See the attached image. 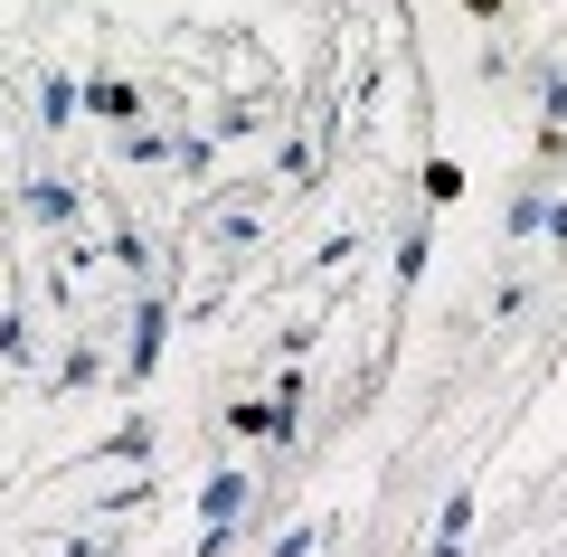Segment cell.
Segmentation results:
<instances>
[{
  "mask_svg": "<svg viewBox=\"0 0 567 557\" xmlns=\"http://www.w3.org/2000/svg\"><path fill=\"white\" fill-rule=\"evenodd\" d=\"M350 256H360V227H341V237H331V246H322V256H312V275H341V265H350Z\"/></svg>",
  "mask_w": 567,
  "mask_h": 557,
  "instance_id": "obj_21",
  "label": "cell"
},
{
  "mask_svg": "<svg viewBox=\"0 0 567 557\" xmlns=\"http://www.w3.org/2000/svg\"><path fill=\"white\" fill-rule=\"evenodd\" d=\"M0 359H20V369L39 359V331H29V312H0Z\"/></svg>",
  "mask_w": 567,
  "mask_h": 557,
  "instance_id": "obj_13",
  "label": "cell"
},
{
  "mask_svg": "<svg viewBox=\"0 0 567 557\" xmlns=\"http://www.w3.org/2000/svg\"><path fill=\"white\" fill-rule=\"evenodd\" d=\"M256 237H265V227L246 218V208H227V227H218V246H227V256H237V246H256Z\"/></svg>",
  "mask_w": 567,
  "mask_h": 557,
  "instance_id": "obj_22",
  "label": "cell"
},
{
  "mask_svg": "<svg viewBox=\"0 0 567 557\" xmlns=\"http://www.w3.org/2000/svg\"><path fill=\"white\" fill-rule=\"evenodd\" d=\"M76 114H85V76H58V66H48V76H39V123H48V133H66Z\"/></svg>",
  "mask_w": 567,
  "mask_h": 557,
  "instance_id": "obj_7",
  "label": "cell"
},
{
  "mask_svg": "<svg viewBox=\"0 0 567 557\" xmlns=\"http://www.w3.org/2000/svg\"><path fill=\"white\" fill-rule=\"evenodd\" d=\"M142 104H152V95H142L133 76H85V114H95V123H114V133H133V123H142Z\"/></svg>",
  "mask_w": 567,
  "mask_h": 557,
  "instance_id": "obj_4",
  "label": "cell"
},
{
  "mask_svg": "<svg viewBox=\"0 0 567 557\" xmlns=\"http://www.w3.org/2000/svg\"><path fill=\"white\" fill-rule=\"evenodd\" d=\"M454 189H464V161H425V199L445 208V199H454Z\"/></svg>",
  "mask_w": 567,
  "mask_h": 557,
  "instance_id": "obj_20",
  "label": "cell"
},
{
  "mask_svg": "<svg viewBox=\"0 0 567 557\" xmlns=\"http://www.w3.org/2000/svg\"><path fill=\"white\" fill-rule=\"evenodd\" d=\"M548 246H567V199L548 189Z\"/></svg>",
  "mask_w": 567,
  "mask_h": 557,
  "instance_id": "obj_23",
  "label": "cell"
},
{
  "mask_svg": "<svg viewBox=\"0 0 567 557\" xmlns=\"http://www.w3.org/2000/svg\"><path fill=\"white\" fill-rule=\"evenodd\" d=\"M208 133H218V142H237V133H256V104H246V95H227V104H218V123H208Z\"/></svg>",
  "mask_w": 567,
  "mask_h": 557,
  "instance_id": "obj_18",
  "label": "cell"
},
{
  "mask_svg": "<svg viewBox=\"0 0 567 557\" xmlns=\"http://www.w3.org/2000/svg\"><path fill=\"white\" fill-rule=\"evenodd\" d=\"M539 179H548V171H529L520 189H511V227H502V237H520V246L548 237V189H539Z\"/></svg>",
  "mask_w": 567,
  "mask_h": 557,
  "instance_id": "obj_8",
  "label": "cell"
},
{
  "mask_svg": "<svg viewBox=\"0 0 567 557\" xmlns=\"http://www.w3.org/2000/svg\"><path fill=\"white\" fill-rule=\"evenodd\" d=\"M425 246H435V237H425V227H406V237H398V293H406V283L425 275Z\"/></svg>",
  "mask_w": 567,
  "mask_h": 557,
  "instance_id": "obj_16",
  "label": "cell"
},
{
  "mask_svg": "<svg viewBox=\"0 0 567 557\" xmlns=\"http://www.w3.org/2000/svg\"><path fill=\"white\" fill-rule=\"evenodd\" d=\"M123 161H133V171H152V161H171V133H142V123H133V133H123Z\"/></svg>",
  "mask_w": 567,
  "mask_h": 557,
  "instance_id": "obj_15",
  "label": "cell"
},
{
  "mask_svg": "<svg viewBox=\"0 0 567 557\" xmlns=\"http://www.w3.org/2000/svg\"><path fill=\"white\" fill-rule=\"evenodd\" d=\"M162 340H171V293H162V283H142V293H133V350H123V398H142V388H152V379H162Z\"/></svg>",
  "mask_w": 567,
  "mask_h": 557,
  "instance_id": "obj_2",
  "label": "cell"
},
{
  "mask_svg": "<svg viewBox=\"0 0 567 557\" xmlns=\"http://www.w3.org/2000/svg\"><path fill=\"white\" fill-rule=\"evenodd\" d=\"M20 218H29V227H76L85 199L66 189V179H20Z\"/></svg>",
  "mask_w": 567,
  "mask_h": 557,
  "instance_id": "obj_5",
  "label": "cell"
},
{
  "mask_svg": "<svg viewBox=\"0 0 567 557\" xmlns=\"http://www.w3.org/2000/svg\"><path fill=\"white\" fill-rule=\"evenodd\" d=\"M66 557H114V538H76V548H66Z\"/></svg>",
  "mask_w": 567,
  "mask_h": 557,
  "instance_id": "obj_25",
  "label": "cell"
},
{
  "mask_svg": "<svg viewBox=\"0 0 567 557\" xmlns=\"http://www.w3.org/2000/svg\"><path fill=\"white\" fill-rule=\"evenodd\" d=\"M171 171H181V179H208V171H218V133H171Z\"/></svg>",
  "mask_w": 567,
  "mask_h": 557,
  "instance_id": "obj_10",
  "label": "cell"
},
{
  "mask_svg": "<svg viewBox=\"0 0 567 557\" xmlns=\"http://www.w3.org/2000/svg\"><path fill=\"white\" fill-rule=\"evenodd\" d=\"M464 529H473V482H454L445 510H435V548L425 557H464Z\"/></svg>",
  "mask_w": 567,
  "mask_h": 557,
  "instance_id": "obj_9",
  "label": "cell"
},
{
  "mask_svg": "<svg viewBox=\"0 0 567 557\" xmlns=\"http://www.w3.org/2000/svg\"><path fill=\"white\" fill-rule=\"evenodd\" d=\"M104 256H114L123 275H152V237H133V227H114V237H104Z\"/></svg>",
  "mask_w": 567,
  "mask_h": 557,
  "instance_id": "obj_12",
  "label": "cell"
},
{
  "mask_svg": "<svg viewBox=\"0 0 567 557\" xmlns=\"http://www.w3.org/2000/svg\"><path fill=\"white\" fill-rule=\"evenodd\" d=\"M502 10H511V0H464V20H502Z\"/></svg>",
  "mask_w": 567,
  "mask_h": 557,
  "instance_id": "obj_24",
  "label": "cell"
},
{
  "mask_svg": "<svg viewBox=\"0 0 567 557\" xmlns=\"http://www.w3.org/2000/svg\"><path fill=\"white\" fill-rule=\"evenodd\" d=\"M265 398H275L284 416H303V398H312V379H303V369H293V359H284L275 379H265Z\"/></svg>",
  "mask_w": 567,
  "mask_h": 557,
  "instance_id": "obj_11",
  "label": "cell"
},
{
  "mask_svg": "<svg viewBox=\"0 0 567 557\" xmlns=\"http://www.w3.org/2000/svg\"><path fill=\"white\" fill-rule=\"evenodd\" d=\"M539 123H567V66H539Z\"/></svg>",
  "mask_w": 567,
  "mask_h": 557,
  "instance_id": "obj_17",
  "label": "cell"
},
{
  "mask_svg": "<svg viewBox=\"0 0 567 557\" xmlns=\"http://www.w3.org/2000/svg\"><path fill=\"white\" fill-rule=\"evenodd\" d=\"M95 379H104V359H95V350H66V359H58V379H48V388L66 398V388H95Z\"/></svg>",
  "mask_w": 567,
  "mask_h": 557,
  "instance_id": "obj_14",
  "label": "cell"
},
{
  "mask_svg": "<svg viewBox=\"0 0 567 557\" xmlns=\"http://www.w3.org/2000/svg\"><path fill=\"white\" fill-rule=\"evenodd\" d=\"M227 435H237V444H293L303 416H284L275 398H227Z\"/></svg>",
  "mask_w": 567,
  "mask_h": 557,
  "instance_id": "obj_3",
  "label": "cell"
},
{
  "mask_svg": "<svg viewBox=\"0 0 567 557\" xmlns=\"http://www.w3.org/2000/svg\"><path fill=\"white\" fill-rule=\"evenodd\" d=\"M152 444H162V435H152V416L133 406L114 435H95V463H133V473H142V463H152Z\"/></svg>",
  "mask_w": 567,
  "mask_h": 557,
  "instance_id": "obj_6",
  "label": "cell"
},
{
  "mask_svg": "<svg viewBox=\"0 0 567 557\" xmlns=\"http://www.w3.org/2000/svg\"><path fill=\"white\" fill-rule=\"evenodd\" d=\"M322 538H331L322 519H303V529H284V538H275V548H265V557H312V548H322Z\"/></svg>",
  "mask_w": 567,
  "mask_h": 557,
  "instance_id": "obj_19",
  "label": "cell"
},
{
  "mask_svg": "<svg viewBox=\"0 0 567 557\" xmlns=\"http://www.w3.org/2000/svg\"><path fill=\"white\" fill-rule=\"evenodd\" d=\"M246 519H256V482H246V463H218L199 482V548L189 557H237Z\"/></svg>",
  "mask_w": 567,
  "mask_h": 557,
  "instance_id": "obj_1",
  "label": "cell"
}]
</instances>
